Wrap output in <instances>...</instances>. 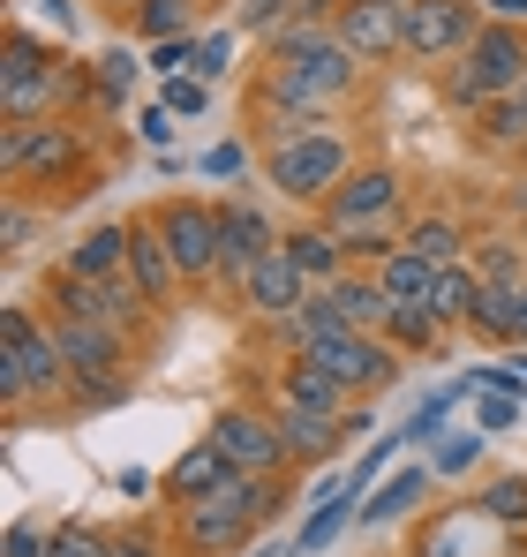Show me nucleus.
Returning <instances> with one entry per match:
<instances>
[{
    "instance_id": "obj_20",
    "label": "nucleus",
    "mask_w": 527,
    "mask_h": 557,
    "mask_svg": "<svg viewBox=\"0 0 527 557\" xmlns=\"http://www.w3.org/2000/svg\"><path fill=\"white\" fill-rule=\"evenodd\" d=\"M226 474H234V460H226V453H219L211 437H196V445H188V453H181V460L167 467V482H159V490H167L174 505H188V497H204V490H219Z\"/></svg>"
},
{
    "instance_id": "obj_42",
    "label": "nucleus",
    "mask_w": 527,
    "mask_h": 557,
    "mask_svg": "<svg viewBox=\"0 0 527 557\" xmlns=\"http://www.w3.org/2000/svg\"><path fill=\"white\" fill-rule=\"evenodd\" d=\"M475 460H482V437H452L438 453V474H459V467H475Z\"/></svg>"
},
{
    "instance_id": "obj_3",
    "label": "nucleus",
    "mask_w": 527,
    "mask_h": 557,
    "mask_svg": "<svg viewBox=\"0 0 527 557\" xmlns=\"http://www.w3.org/2000/svg\"><path fill=\"white\" fill-rule=\"evenodd\" d=\"M520 84H527V30L520 23H498V15H482L475 46L444 61V98L459 113H482L490 98L520 91Z\"/></svg>"
},
{
    "instance_id": "obj_8",
    "label": "nucleus",
    "mask_w": 527,
    "mask_h": 557,
    "mask_svg": "<svg viewBox=\"0 0 527 557\" xmlns=\"http://www.w3.org/2000/svg\"><path fill=\"white\" fill-rule=\"evenodd\" d=\"M286 355H302V362L332 370V376L354 392V399H369V392L400 384V362H407V355H400L384 332H309V339H294Z\"/></svg>"
},
{
    "instance_id": "obj_16",
    "label": "nucleus",
    "mask_w": 527,
    "mask_h": 557,
    "mask_svg": "<svg viewBox=\"0 0 527 557\" xmlns=\"http://www.w3.org/2000/svg\"><path fill=\"white\" fill-rule=\"evenodd\" d=\"M128 272H136L144 294H151V309H174V294L188 286L181 264H174V242H167V226H159V211L128 219Z\"/></svg>"
},
{
    "instance_id": "obj_38",
    "label": "nucleus",
    "mask_w": 527,
    "mask_h": 557,
    "mask_svg": "<svg viewBox=\"0 0 527 557\" xmlns=\"http://www.w3.org/2000/svg\"><path fill=\"white\" fill-rule=\"evenodd\" d=\"M475 272L490 278V286H513V278H527V272H520V249H513V242H490V249H482V264H475Z\"/></svg>"
},
{
    "instance_id": "obj_7",
    "label": "nucleus",
    "mask_w": 527,
    "mask_h": 557,
    "mask_svg": "<svg viewBox=\"0 0 527 557\" xmlns=\"http://www.w3.org/2000/svg\"><path fill=\"white\" fill-rule=\"evenodd\" d=\"M347 174H354V151H347V136H332V128H317V136H294V144H271V151H264V182L279 188L286 203H324Z\"/></svg>"
},
{
    "instance_id": "obj_15",
    "label": "nucleus",
    "mask_w": 527,
    "mask_h": 557,
    "mask_svg": "<svg viewBox=\"0 0 527 557\" xmlns=\"http://www.w3.org/2000/svg\"><path fill=\"white\" fill-rule=\"evenodd\" d=\"M400 203V174L392 166H354L347 182L332 188L317 211H324V226L332 234H354V226H384V211Z\"/></svg>"
},
{
    "instance_id": "obj_45",
    "label": "nucleus",
    "mask_w": 527,
    "mask_h": 557,
    "mask_svg": "<svg viewBox=\"0 0 527 557\" xmlns=\"http://www.w3.org/2000/svg\"><path fill=\"white\" fill-rule=\"evenodd\" d=\"M513 347H527V278H513Z\"/></svg>"
},
{
    "instance_id": "obj_9",
    "label": "nucleus",
    "mask_w": 527,
    "mask_h": 557,
    "mask_svg": "<svg viewBox=\"0 0 527 557\" xmlns=\"http://www.w3.org/2000/svg\"><path fill=\"white\" fill-rule=\"evenodd\" d=\"M46 301H53V317H84V324H113V332H136L144 317H159L151 309V294L136 286V272H113V278H84V272H61L46 278Z\"/></svg>"
},
{
    "instance_id": "obj_18",
    "label": "nucleus",
    "mask_w": 527,
    "mask_h": 557,
    "mask_svg": "<svg viewBox=\"0 0 527 557\" xmlns=\"http://www.w3.org/2000/svg\"><path fill=\"white\" fill-rule=\"evenodd\" d=\"M279 249V234H271V219H264L257 203H219V278H242L257 272V257Z\"/></svg>"
},
{
    "instance_id": "obj_2",
    "label": "nucleus",
    "mask_w": 527,
    "mask_h": 557,
    "mask_svg": "<svg viewBox=\"0 0 527 557\" xmlns=\"http://www.w3.org/2000/svg\"><path fill=\"white\" fill-rule=\"evenodd\" d=\"M76 98H84V69L15 23L8 46H0V113H8V121H53V113L76 106Z\"/></svg>"
},
{
    "instance_id": "obj_43",
    "label": "nucleus",
    "mask_w": 527,
    "mask_h": 557,
    "mask_svg": "<svg viewBox=\"0 0 527 557\" xmlns=\"http://www.w3.org/2000/svg\"><path fill=\"white\" fill-rule=\"evenodd\" d=\"M0 557H46V535H30V528H8Z\"/></svg>"
},
{
    "instance_id": "obj_39",
    "label": "nucleus",
    "mask_w": 527,
    "mask_h": 557,
    "mask_svg": "<svg viewBox=\"0 0 527 557\" xmlns=\"http://www.w3.org/2000/svg\"><path fill=\"white\" fill-rule=\"evenodd\" d=\"M204 76H167V91H159V106H167V113H204Z\"/></svg>"
},
{
    "instance_id": "obj_49",
    "label": "nucleus",
    "mask_w": 527,
    "mask_h": 557,
    "mask_svg": "<svg viewBox=\"0 0 527 557\" xmlns=\"http://www.w3.org/2000/svg\"><path fill=\"white\" fill-rule=\"evenodd\" d=\"M520 91H527V84H520Z\"/></svg>"
},
{
    "instance_id": "obj_34",
    "label": "nucleus",
    "mask_w": 527,
    "mask_h": 557,
    "mask_svg": "<svg viewBox=\"0 0 527 557\" xmlns=\"http://www.w3.org/2000/svg\"><path fill=\"white\" fill-rule=\"evenodd\" d=\"M106 550H113V535H98V528H84V520H69V528L46 535V557H106Z\"/></svg>"
},
{
    "instance_id": "obj_33",
    "label": "nucleus",
    "mask_w": 527,
    "mask_h": 557,
    "mask_svg": "<svg viewBox=\"0 0 527 557\" xmlns=\"http://www.w3.org/2000/svg\"><path fill=\"white\" fill-rule=\"evenodd\" d=\"M467 535H475V512H444V520H430L415 557H467Z\"/></svg>"
},
{
    "instance_id": "obj_32",
    "label": "nucleus",
    "mask_w": 527,
    "mask_h": 557,
    "mask_svg": "<svg viewBox=\"0 0 527 557\" xmlns=\"http://www.w3.org/2000/svg\"><path fill=\"white\" fill-rule=\"evenodd\" d=\"M482 339H513V286H490L482 278V294H475V317H467Z\"/></svg>"
},
{
    "instance_id": "obj_4",
    "label": "nucleus",
    "mask_w": 527,
    "mask_h": 557,
    "mask_svg": "<svg viewBox=\"0 0 527 557\" xmlns=\"http://www.w3.org/2000/svg\"><path fill=\"white\" fill-rule=\"evenodd\" d=\"M61 392H69L61 339L23 301H8V317H0V399L8 407H30V399H61Z\"/></svg>"
},
{
    "instance_id": "obj_41",
    "label": "nucleus",
    "mask_w": 527,
    "mask_h": 557,
    "mask_svg": "<svg viewBox=\"0 0 527 557\" xmlns=\"http://www.w3.org/2000/svg\"><path fill=\"white\" fill-rule=\"evenodd\" d=\"M279 23H286V0H249V8H242V30H264V38H271Z\"/></svg>"
},
{
    "instance_id": "obj_46",
    "label": "nucleus",
    "mask_w": 527,
    "mask_h": 557,
    "mask_svg": "<svg viewBox=\"0 0 527 557\" xmlns=\"http://www.w3.org/2000/svg\"><path fill=\"white\" fill-rule=\"evenodd\" d=\"M23 242H30V211L15 203V211H8V249H23Z\"/></svg>"
},
{
    "instance_id": "obj_27",
    "label": "nucleus",
    "mask_w": 527,
    "mask_h": 557,
    "mask_svg": "<svg viewBox=\"0 0 527 557\" xmlns=\"http://www.w3.org/2000/svg\"><path fill=\"white\" fill-rule=\"evenodd\" d=\"M407 249H422L430 264H459V249H467V234H459V219H444V211H422L407 234H400Z\"/></svg>"
},
{
    "instance_id": "obj_28",
    "label": "nucleus",
    "mask_w": 527,
    "mask_h": 557,
    "mask_svg": "<svg viewBox=\"0 0 527 557\" xmlns=\"http://www.w3.org/2000/svg\"><path fill=\"white\" fill-rule=\"evenodd\" d=\"M475 128H482V144H498V151H513V144H527V91L490 98V106L475 113Z\"/></svg>"
},
{
    "instance_id": "obj_6",
    "label": "nucleus",
    "mask_w": 527,
    "mask_h": 557,
    "mask_svg": "<svg viewBox=\"0 0 527 557\" xmlns=\"http://www.w3.org/2000/svg\"><path fill=\"white\" fill-rule=\"evenodd\" d=\"M84 136L69 121H8L0 136V174L15 188H46V182H76L84 174Z\"/></svg>"
},
{
    "instance_id": "obj_22",
    "label": "nucleus",
    "mask_w": 527,
    "mask_h": 557,
    "mask_svg": "<svg viewBox=\"0 0 527 557\" xmlns=\"http://www.w3.org/2000/svg\"><path fill=\"white\" fill-rule=\"evenodd\" d=\"M444 264H430L422 249H407V242H392L384 257H377V286L392 294V301H430V286H438Z\"/></svg>"
},
{
    "instance_id": "obj_37",
    "label": "nucleus",
    "mask_w": 527,
    "mask_h": 557,
    "mask_svg": "<svg viewBox=\"0 0 527 557\" xmlns=\"http://www.w3.org/2000/svg\"><path fill=\"white\" fill-rule=\"evenodd\" d=\"M475 422L482 430H513L520 422V392H475Z\"/></svg>"
},
{
    "instance_id": "obj_48",
    "label": "nucleus",
    "mask_w": 527,
    "mask_h": 557,
    "mask_svg": "<svg viewBox=\"0 0 527 557\" xmlns=\"http://www.w3.org/2000/svg\"><path fill=\"white\" fill-rule=\"evenodd\" d=\"M106 8H113V0H106ZM121 8H136V0H121Z\"/></svg>"
},
{
    "instance_id": "obj_29",
    "label": "nucleus",
    "mask_w": 527,
    "mask_h": 557,
    "mask_svg": "<svg viewBox=\"0 0 527 557\" xmlns=\"http://www.w3.org/2000/svg\"><path fill=\"white\" fill-rule=\"evenodd\" d=\"M354 520H361V490H347V497H332V505H317V512L302 520L294 550H324V543H340V528H354Z\"/></svg>"
},
{
    "instance_id": "obj_23",
    "label": "nucleus",
    "mask_w": 527,
    "mask_h": 557,
    "mask_svg": "<svg viewBox=\"0 0 527 557\" xmlns=\"http://www.w3.org/2000/svg\"><path fill=\"white\" fill-rule=\"evenodd\" d=\"M286 249H294V264L309 272V286H324V278L347 272V234H332V226H294Z\"/></svg>"
},
{
    "instance_id": "obj_36",
    "label": "nucleus",
    "mask_w": 527,
    "mask_h": 557,
    "mask_svg": "<svg viewBox=\"0 0 527 557\" xmlns=\"http://www.w3.org/2000/svg\"><path fill=\"white\" fill-rule=\"evenodd\" d=\"M226 69H234V30L196 38V69H188V76H204V84H211V76H226Z\"/></svg>"
},
{
    "instance_id": "obj_35",
    "label": "nucleus",
    "mask_w": 527,
    "mask_h": 557,
    "mask_svg": "<svg viewBox=\"0 0 527 557\" xmlns=\"http://www.w3.org/2000/svg\"><path fill=\"white\" fill-rule=\"evenodd\" d=\"M90 84H98V98L121 106V91L136 84V61H128V53H98V61H90Z\"/></svg>"
},
{
    "instance_id": "obj_17",
    "label": "nucleus",
    "mask_w": 527,
    "mask_h": 557,
    "mask_svg": "<svg viewBox=\"0 0 527 557\" xmlns=\"http://www.w3.org/2000/svg\"><path fill=\"white\" fill-rule=\"evenodd\" d=\"M242 301H249L257 317H271V324H286V317L309 301V272L294 264V249H286V242H279L271 257H257V272L242 278Z\"/></svg>"
},
{
    "instance_id": "obj_25",
    "label": "nucleus",
    "mask_w": 527,
    "mask_h": 557,
    "mask_svg": "<svg viewBox=\"0 0 527 557\" xmlns=\"http://www.w3.org/2000/svg\"><path fill=\"white\" fill-rule=\"evenodd\" d=\"M384 339H392L400 355H438L444 324L430 317V301H392V317H384Z\"/></svg>"
},
{
    "instance_id": "obj_24",
    "label": "nucleus",
    "mask_w": 527,
    "mask_h": 557,
    "mask_svg": "<svg viewBox=\"0 0 527 557\" xmlns=\"http://www.w3.org/2000/svg\"><path fill=\"white\" fill-rule=\"evenodd\" d=\"M69 272H84V278H113V272H128V226H90L84 242L69 249Z\"/></svg>"
},
{
    "instance_id": "obj_31",
    "label": "nucleus",
    "mask_w": 527,
    "mask_h": 557,
    "mask_svg": "<svg viewBox=\"0 0 527 557\" xmlns=\"http://www.w3.org/2000/svg\"><path fill=\"white\" fill-rule=\"evenodd\" d=\"M188 8H196V0H136L128 23H136V38L159 46V38H181V30H188Z\"/></svg>"
},
{
    "instance_id": "obj_19",
    "label": "nucleus",
    "mask_w": 527,
    "mask_h": 557,
    "mask_svg": "<svg viewBox=\"0 0 527 557\" xmlns=\"http://www.w3.org/2000/svg\"><path fill=\"white\" fill-rule=\"evenodd\" d=\"M279 399H286V407H317V414H354L347 384H340L332 370H317V362H302V355L279 370Z\"/></svg>"
},
{
    "instance_id": "obj_44",
    "label": "nucleus",
    "mask_w": 527,
    "mask_h": 557,
    "mask_svg": "<svg viewBox=\"0 0 527 557\" xmlns=\"http://www.w3.org/2000/svg\"><path fill=\"white\" fill-rule=\"evenodd\" d=\"M242 166H249V151H242V144H219V151L204 159V174H242Z\"/></svg>"
},
{
    "instance_id": "obj_40",
    "label": "nucleus",
    "mask_w": 527,
    "mask_h": 557,
    "mask_svg": "<svg viewBox=\"0 0 527 557\" xmlns=\"http://www.w3.org/2000/svg\"><path fill=\"white\" fill-rule=\"evenodd\" d=\"M106 557H167V550H159V535H151V528H121Z\"/></svg>"
},
{
    "instance_id": "obj_30",
    "label": "nucleus",
    "mask_w": 527,
    "mask_h": 557,
    "mask_svg": "<svg viewBox=\"0 0 527 557\" xmlns=\"http://www.w3.org/2000/svg\"><path fill=\"white\" fill-rule=\"evenodd\" d=\"M490 528H527V474H498L482 482V505H475Z\"/></svg>"
},
{
    "instance_id": "obj_1",
    "label": "nucleus",
    "mask_w": 527,
    "mask_h": 557,
    "mask_svg": "<svg viewBox=\"0 0 527 557\" xmlns=\"http://www.w3.org/2000/svg\"><path fill=\"white\" fill-rule=\"evenodd\" d=\"M279 505H286V482L279 474L234 467L219 490H204V497L181 505V543H188V557H234V543H249Z\"/></svg>"
},
{
    "instance_id": "obj_12",
    "label": "nucleus",
    "mask_w": 527,
    "mask_h": 557,
    "mask_svg": "<svg viewBox=\"0 0 527 557\" xmlns=\"http://www.w3.org/2000/svg\"><path fill=\"white\" fill-rule=\"evenodd\" d=\"M204 437H211V445H219L234 467H249V474H286V467H294L286 437H279V422H271V414H257V407H219Z\"/></svg>"
},
{
    "instance_id": "obj_21",
    "label": "nucleus",
    "mask_w": 527,
    "mask_h": 557,
    "mask_svg": "<svg viewBox=\"0 0 527 557\" xmlns=\"http://www.w3.org/2000/svg\"><path fill=\"white\" fill-rule=\"evenodd\" d=\"M430 482H438V467H392V482H384L377 497H361V528H392V520H407V512L430 497Z\"/></svg>"
},
{
    "instance_id": "obj_11",
    "label": "nucleus",
    "mask_w": 527,
    "mask_h": 557,
    "mask_svg": "<svg viewBox=\"0 0 527 557\" xmlns=\"http://www.w3.org/2000/svg\"><path fill=\"white\" fill-rule=\"evenodd\" d=\"M159 226H167V242H174L181 278H188V286H211V278H219V203L174 196V203H159Z\"/></svg>"
},
{
    "instance_id": "obj_47",
    "label": "nucleus",
    "mask_w": 527,
    "mask_h": 557,
    "mask_svg": "<svg viewBox=\"0 0 527 557\" xmlns=\"http://www.w3.org/2000/svg\"><path fill=\"white\" fill-rule=\"evenodd\" d=\"M482 8H490L498 23H527V0H482Z\"/></svg>"
},
{
    "instance_id": "obj_26",
    "label": "nucleus",
    "mask_w": 527,
    "mask_h": 557,
    "mask_svg": "<svg viewBox=\"0 0 527 557\" xmlns=\"http://www.w3.org/2000/svg\"><path fill=\"white\" fill-rule=\"evenodd\" d=\"M475 294H482V272H467V264H444L438 286H430V317H438L444 332H452V324H467V317H475Z\"/></svg>"
},
{
    "instance_id": "obj_14",
    "label": "nucleus",
    "mask_w": 527,
    "mask_h": 557,
    "mask_svg": "<svg viewBox=\"0 0 527 557\" xmlns=\"http://www.w3.org/2000/svg\"><path fill=\"white\" fill-rule=\"evenodd\" d=\"M475 30H482L475 0H407V53H415V61H452V53H467Z\"/></svg>"
},
{
    "instance_id": "obj_5",
    "label": "nucleus",
    "mask_w": 527,
    "mask_h": 557,
    "mask_svg": "<svg viewBox=\"0 0 527 557\" xmlns=\"http://www.w3.org/2000/svg\"><path fill=\"white\" fill-rule=\"evenodd\" d=\"M53 339L69 355V399L76 407H121L128 399V332L84 324V317H53Z\"/></svg>"
},
{
    "instance_id": "obj_13",
    "label": "nucleus",
    "mask_w": 527,
    "mask_h": 557,
    "mask_svg": "<svg viewBox=\"0 0 527 557\" xmlns=\"http://www.w3.org/2000/svg\"><path fill=\"white\" fill-rule=\"evenodd\" d=\"M332 30H340V46H347L361 69L369 61H392V53H407V0H340Z\"/></svg>"
},
{
    "instance_id": "obj_10",
    "label": "nucleus",
    "mask_w": 527,
    "mask_h": 557,
    "mask_svg": "<svg viewBox=\"0 0 527 557\" xmlns=\"http://www.w3.org/2000/svg\"><path fill=\"white\" fill-rule=\"evenodd\" d=\"M279 437H286V453H294V467L309 460V467H324V460H340L354 437H369L377 430V414L369 407H354V414H317V407H286L279 399Z\"/></svg>"
}]
</instances>
